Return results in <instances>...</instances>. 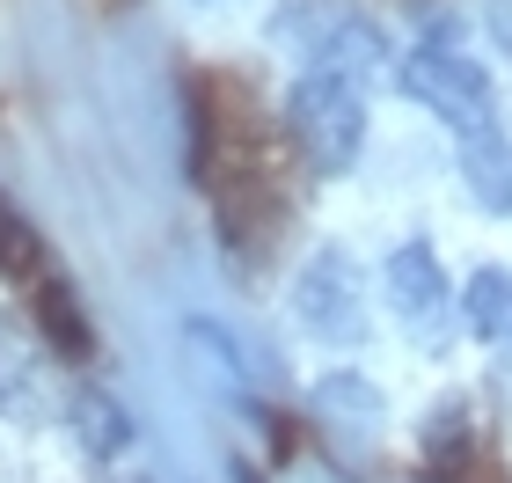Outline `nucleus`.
<instances>
[{"label": "nucleus", "instance_id": "nucleus-8", "mask_svg": "<svg viewBox=\"0 0 512 483\" xmlns=\"http://www.w3.org/2000/svg\"><path fill=\"white\" fill-rule=\"evenodd\" d=\"M469 191L491 205V213H512V147L498 140V132L469 140Z\"/></svg>", "mask_w": 512, "mask_h": 483}, {"label": "nucleus", "instance_id": "nucleus-1", "mask_svg": "<svg viewBox=\"0 0 512 483\" xmlns=\"http://www.w3.org/2000/svg\"><path fill=\"white\" fill-rule=\"evenodd\" d=\"M286 147L308 161V169H322V176L352 169L359 147H366V96H359V81L337 74V66L300 74L293 96H286Z\"/></svg>", "mask_w": 512, "mask_h": 483}, {"label": "nucleus", "instance_id": "nucleus-2", "mask_svg": "<svg viewBox=\"0 0 512 483\" xmlns=\"http://www.w3.org/2000/svg\"><path fill=\"white\" fill-rule=\"evenodd\" d=\"M395 81H403V96H417L439 125H454L461 140H483V132H498L491 74H483V66L461 52V44H447V37H425L417 52H403Z\"/></svg>", "mask_w": 512, "mask_h": 483}, {"label": "nucleus", "instance_id": "nucleus-4", "mask_svg": "<svg viewBox=\"0 0 512 483\" xmlns=\"http://www.w3.org/2000/svg\"><path fill=\"white\" fill-rule=\"evenodd\" d=\"M300 315L322 337H359V271L344 257H315L300 271Z\"/></svg>", "mask_w": 512, "mask_h": 483}, {"label": "nucleus", "instance_id": "nucleus-7", "mask_svg": "<svg viewBox=\"0 0 512 483\" xmlns=\"http://www.w3.org/2000/svg\"><path fill=\"white\" fill-rule=\"evenodd\" d=\"M461 308H469V330L483 344H512V271H476L469 293H461Z\"/></svg>", "mask_w": 512, "mask_h": 483}, {"label": "nucleus", "instance_id": "nucleus-6", "mask_svg": "<svg viewBox=\"0 0 512 483\" xmlns=\"http://www.w3.org/2000/svg\"><path fill=\"white\" fill-rule=\"evenodd\" d=\"M44 271H52V257H44V235L15 213L8 198H0V286L30 293V286L44 279Z\"/></svg>", "mask_w": 512, "mask_h": 483}, {"label": "nucleus", "instance_id": "nucleus-9", "mask_svg": "<svg viewBox=\"0 0 512 483\" xmlns=\"http://www.w3.org/2000/svg\"><path fill=\"white\" fill-rule=\"evenodd\" d=\"M81 440H88V454H118L125 447V418H118L110 396H81Z\"/></svg>", "mask_w": 512, "mask_h": 483}, {"label": "nucleus", "instance_id": "nucleus-5", "mask_svg": "<svg viewBox=\"0 0 512 483\" xmlns=\"http://www.w3.org/2000/svg\"><path fill=\"white\" fill-rule=\"evenodd\" d=\"M30 315H37V337H44V352H59L66 366H88L96 359V322L81 315V301H74V286L66 279H44L30 286Z\"/></svg>", "mask_w": 512, "mask_h": 483}, {"label": "nucleus", "instance_id": "nucleus-3", "mask_svg": "<svg viewBox=\"0 0 512 483\" xmlns=\"http://www.w3.org/2000/svg\"><path fill=\"white\" fill-rule=\"evenodd\" d=\"M388 301H395V315H403L425 344L447 337V322H454V286H447V271H439V257H432L425 242H403V249L388 257Z\"/></svg>", "mask_w": 512, "mask_h": 483}]
</instances>
